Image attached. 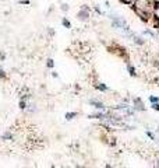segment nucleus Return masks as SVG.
Returning a JSON list of instances; mask_svg holds the SVG:
<instances>
[{
  "mask_svg": "<svg viewBox=\"0 0 159 168\" xmlns=\"http://www.w3.org/2000/svg\"><path fill=\"white\" fill-rule=\"evenodd\" d=\"M78 18L81 21H87L89 18V13H88V9H87V7H83L81 10L78 11Z\"/></svg>",
  "mask_w": 159,
  "mask_h": 168,
  "instance_id": "obj_1",
  "label": "nucleus"
},
{
  "mask_svg": "<svg viewBox=\"0 0 159 168\" xmlns=\"http://www.w3.org/2000/svg\"><path fill=\"white\" fill-rule=\"evenodd\" d=\"M89 104L92 105L94 108H96V109H101V111H105V105L102 104V102H99V101H96V100H91V101H89Z\"/></svg>",
  "mask_w": 159,
  "mask_h": 168,
  "instance_id": "obj_2",
  "label": "nucleus"
},
{
  "mask_svg": "<svg viewBox=\"0 0 159 168\" xmlns=\"http://www.w3.org/2000/svg\"><path fill=\"white\" fill-rule=\"evenodd\" d=\"M134 105H136V106H134L136 111H144V109H145V108H144V104H142L141 100H138V98L134 100Z\"/></svg>",
  "mask_w": 159,
  "mask_h": 168,
  "instance_id": "obj_3",
  "label": "nucleus"
},
{
  "mask_svg": "<svg viewBox=\"0 0 159 168\" xmlns=\"http://www.w3.org/2000/svg\"><path fill=\"white\" fill-rule=\"evenodd\" d=\"M131 38L134 39V42H136L137 45H142V43H144V38H142V37H138L137 34H133Z\"/></svg>",
  "mask_w": 159,
  "mask_h": 168,
  "instance_id": "obj_4",
  "label": "nucleus"
},
{
  "mask_svg": "<svg viewBox=\"0 0 159 168\" xmlns=\"http://www.w3.org/2000/svg\"><path fill=\"white\" fill-rule=\"evenodd\" d=\"M127 70H128V73L131 74V76H137V73H136V69H134L131 64H127Z\"/></svg>",
  "mask_w": 159,
  "mask_h": 168,
  "instance_id": "obj_5",
  "label": "nucleus"
},
{
  "mask_svg": "<svg viewBox=\"0 0 159 168\" xmlns=\"http://www.w3.org/2000/svg\"><path fill=\"white\" fill-rule=\"evenodd\" d=\"M75 116H77V112H68V114H66V119L71 121V119H74Z\"/></svg>",
  "mask_w": 159,
  "mask_h": 168,
  "instance_id": "obj_6",
  "label": "nucleus"
},
{
  "mask_svg": "<svg viewBox=\"0 0 159 168\" xmlns=\"http://www.w3.org/2000/svg\"><path fill=\"white\" fill-rule=\"evenodd\" d=\"M1 139H3V140H6V139H14V136L11 135L10 132H6V133H4V135L1 136Z\"/></svg>",
  "mask_w": 159,
  "mask_h": 168,
  "instance_id": "obj_7",
  "label": "nucleus"
},
{
  "mask_svg": "<svg viewBox=\"0 0 159 168\" xmlns=\"http://www.w3.org/2000/svg\"><path fill=\"white\" fill-rule=\"evenodd\" d=\"M20 108H21V109H25V108H27V101H25V100H21V101H20Z\"/></svg>",
  "mask_w": 159,
  "mask_h": 168,
  "instance_id": "obj_8",
  "label": "nucleus"
},
{
  "mask_svg": "<svg viewBox=\"0 0 159 168\" xmlns=\"http://www.w3.org/2000/svg\"><path fill=\"white\" fill-rule=\"evenodd\" d=\"M96 87H98L101 91H107V87H106V85H103V84H99V85H96Z\"/></svg>",
  "mask_w": 159,
  "mask_h": 168,
  "instance_id": "obj_9",
  "label": "nucleus"
},
{
  "mask_svg": "<svg viewBox=\"0 0 159 168\" xmlns=\"http://www.w3.org/2000/svg\"><path fill=\"white\" fill-rule=\"evenodd\" d=\"M149 101H151V102L154 104V102H158L159 98H158V97H149Z\"/></svg>",
  "mask_w": 159,
  "mask_h": 168,
  "instance_id": "obj_10",
  "label": "nucleus"
},
{
  "mask_svg": "<svg viewBox=\"0 0 159 168\" xmlns=\"http://www.w3.org/2000/svg\"><path fill=\"white\" fill-rule=\"evenodd\" d=\"M46 64H48V67H53V64H54V63H53V60H52V59H49Z\"/></svg>",
  "mask_w": 159,
  "mask_h": 168,
  "instance_id": "obj_11",
  "label": "nucleus"
},
{
  "mask_svg": "<svg viewBox=\"0 0 159 168\" xmlns=\"http://www.w3.org/2000/svg\"><path fill=\"white\" fill-rule=\"evenodd\" d=\"M63 25L64 27H67V28H70V22H68L67 20H63Z\"/></svg>",
  "mask_w": 159,
  "mask_h": 168,
  "instance_id": "obj_12",
  "label": "nucleus"
},
{
  "mask_svg": "<svg viewBox=\"0 0 159 168\" xmlns=\"http://www.w3.org/2000/svg\"><path fill=\"white\" fill-rule=\"evenodd\" d=\"M123 1H124L126 4H134V1H136V0H123Z\"/></svg>",
  "mask_w": 159,
  "mask_h": 168,
  "instance_id": "obj_13",
  "label": "nucleus"
},
{
  "mask_svg": "<svg viewBox=\"0 0 159 168\" xmlns=\"http://www.w3.org/2000/svg\"><path fill=\"white\" fill-rule=\"evenodd\" d=\"M152 108H154V109H156V111H159V104H158V102H154Z\"/></svg>",
  "mask_w": 159,
  "mask_h": 168,
  "instance_id": "obj_14",
  "label": "nucleus"
},
{
  "mask_svg": "<svg viewBox=\"0 0 159 168\" xmlns=\"http://www.w3.org/2000/svg\"><path fill=\"white\" fill-rule=\"evenodd\" d=\"M147 135L151 137V140H155V136H154V133H151V132H147Z\"/></svg>",
  "mask_w": 159,
  "mask_h": 168,
  "instance_id": "obj_15",
  "label": "nucleus"
},
{
  "mask_svg": "<svg viewBox=\"0 0 159 168\" xmlns=\"http://www.w3.org/2000/svg\"><path fill=\"white\" fill-rule=\"evenodd\" d=\"M62 9H63L64 11H67V10H68V7H67V4H63V6H62Z\"/></svg>",
  "mask_w": 159,
  "mask_h": 168,
  "instance_id": "obj_16",
  "label": "nucleus"
},
{
  "mask_svg": "<svg viewBox=\"0 0 159 168\" xmlns=\"http://www.w3.org/2000/svg\"><path fill=\"white\" fill-rule=\"evenodd\" d=\"M0 77H6V74H4V72H3V70H0Z\"/></svg>",
  "mask_w": 159,
  "mask_h": 168,
  "instance_id": "obj_17",
  "label": "nucleus"
},
{
  "mask_svg": "<svg viewBox=\"0 0 159 168\" xmlns=\"http://www.w3.org/2000/svg\"><path fill=\"white\" fill-rule=\"evenodd\" d=\"M154 3H156V4H159V0H152Z\"/></svg>",
  "mask_w": 159,
  "mask_h": 168,
  "instance_id": "obj_18",
  "label": "nucleus"
},
{
  "mask_svg": "<svg viewBox=\"0 0 159 168\" xmlns=\"http://www.w3.org/2000/svg\"><path fill=\"white\" fill-rule=\"evenodd\" d=\"M155 165H156V167H159V160H158V164H155Z\"/></svg>",
  "mask_w": 159,
  "mask_h": 168,
  "instance_id": "obj_19",
  "label": "nucleus"
},
{
  "mask_svg": "<svg viewBox=\"0 0 159 168\" xmlns=\"http://www.w3.org/2000/svg\"><path fill=\"white\" fill-rule=\"evenodd\" d=\"M158 132H159V129H158Z\"/></svg>",
  "mask_w": 159,
  "mask_h": 168,
  "instance_id": "obj_20",
  "label": "nucleus"
}]
</instances>
